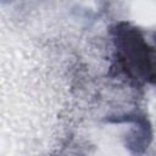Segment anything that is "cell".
I'll use <instances>...</instances> for the list:
<instances>
[{
  "label": "cell",
  "mask_w": 156,
  "mask_h": 156,
  "mask_svg": "<svg viewBox=\"0 0 156 156\" xmlns=\"http://www.w3.org/2000/svg\"><path fill=\"white\" fill-rule=\"evenodd\" d=\"M113 45L112 69L134 85L154 84L155 51L144 33L129 22H117L111 29Z\"/></svg>",
  "instance_id": "obj_1"
}]
</instances>
